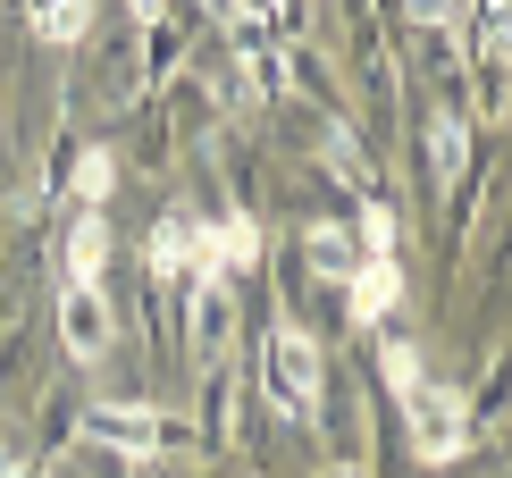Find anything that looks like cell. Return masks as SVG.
<instances>
[{
  "label": "cell",
  "instance_id": "cell-1",
  "mask_svg": "<svg viewBox=\"0 0 512 478\" xmlns=\"http://www.w3.org/2000/svg\"><path fill=\"white\" fill-rule=\"evenodd\" d=\"M387 386H395L403 420H412V445L429 453V462H454V453L471 445V411H462V395H454L445 378L420 369L412 344H387Z\"/></svg>",
  "mask_w": 512,
  "mask_h": 478
},
{
  "label": "cell",
  "instance_id": "cell-2",
  "mask_svg": "<svg viewBox=\"0 0 512 478\" xmlns=\"http://www.w3.org/2000/svg\"><path fill=\"white\" fill-rule=\"evenodd\" d=\"M261 369H269V403L277 411H319V344L294 328V319H277L269 328V344H261Z\"/></svg>",
  "mask_w": 512,
  "mask_h": 478
},
{
  "label": "cell",
  "instance_id": "cell-3",
  "mask_svg": "<svg viewBox=\"0 0 512 478\" xmlns=\"http://www.w3.org/2000/svg\"><path fill=\"white\" fill-rule=\"evenodd\" d=\"M152 269L160 277H194L202 294H227L219 269H210V227L202 219H160L152 227Z\"/></svg>",
  "mask_w": 512,
  "mask_h": 478
},
{
  "label": "cell",
  "instance_id": "cell-4",
  "mask_svg": "<svg viewBox=\"0 0 512 478\" xmlns=\"http://www.w3.org/2000/svg\"><path fill=\"white\" fill-rule=\"evenodd\" d=\"M93 437L118 445L126 462H152V453L177 445V428H168L160 411H143V403H101V411H93Z\"/></svg>",
  "mask_w": 512,
  "mask_h": 478
},
{
  "label": "cell",
  "instance_id": "cell-5",
  "mask_svg": "<svg viewBox=\"0 0 512 478\" xmlns=\"http://www.w3.org/2000/svg\"><path fill=\"white\" fill-rule=\"evenodd\" d=\"M59 336H68L76 361H101V353H110V302L68 286V302H59Z\"/></svg>",
  "mask_w": 512,
  "mask_h": 478
},
{
  "label": "cell",
  "instance_id": "cell-6",
  "mask_svg": "<svg viewBox=\"0 0 512 478\" xmlns=\"http://www.w3.org/2000/svg\"><path fill=\"white\" fill-rule=\"evenodd\" d=\"M345 302H353L361 328H378V319L403 302V269H395V260H361V269L345 277Z\"/></svg>",
  "mask_w": 512,
  "mask_h": 478
},
{
  "label": "cell",
  "instance_id": "cell-7",
  "mask_svg": "<svg viewBox=\"0 0 512 478\" xmlns=\"http://www.w3.org/2000/svg\"><path fill=\"white\" fill-rule=\"evenodd\" d=\"M101 269H110V227H101V210H84L68 227V286L101 294Z\"/></svg>",
  "mask_w": 512,
  "mask_h": 478
},
{
  "label": "cell",
  "instance_id": "cell-8",
  "mask_svg": "<svg viewBox=\"0 0 512 478\" xmlns=\"http://www.w3.org/2000/svg\"><path fill=\"white\" fill-rule=\"evenodd\" d=\"M210 269H219V286H227V277H252V269H261V227H252V219H219V227H210Z\"/></svg>",
  "mask_w": 512,
  "mask_h": 478
},
{
  "label": "cell",
  "instance_id": "cell-9",
  "mask_svg": "<svg viewBox=\"0 0 512 478\" xmlns=\"http://www.w3.org/2000/svg\"><path fill=\"white\" fill-rule=\"evenodd\" d=\"M84 17H93V0H26V26H34L42 42H76Z\"/></svg>",
  "mask_w": 512,
  "mask_h": 478
},
{
  "label": "cell",
  "instance_id": "cell-10",
  "mask_svg": "<svg viewBox=\"0 0 512 478\" xmlns=\"http://www.w3.org/2000/svg\"><path fill=\"white\" fill-rule=\"evenodd\" d=\"M110 177H118V160H110V151H84V160H76V193H84V210H101Z\"/></svg>",
  "mask_w": 512,
  "mask_h": 478
},
{
  "label": "cell",
  "instance_id": "cell-11",
  "mask_svg": "<svg viewBox=\"0 0 512 478\" xmlns=\"http://www.w3.org/2000/svg\"><path fill=\"white\" fill-rule=\"evenodd\" d=\"M345 244H353L345 227H311V260L319 269H345Z\"/></svg>",
  "mask_w": 512,
  "mask_h": 478
},
{
  "label": "cell",
  "instance_id": "cell-12",
  "mask_svg": "<svg viewBox=\"0 0 512 478\" xmlns=\"http://www.w3.org/2000/svg\"><path fill=\"white\" fill-rule=\"evenodd\" d=\"M412 17H420V26H454L462 0H412Z\"/></svg>",
  "mask_w": 512,
  "mask_h": 478
},
{
  "label": "cell",
  "instance_id": "cell-13",
  "mask_svg": "<svg viewBox=\"0 0 512 478\" xmlns=\"http://www.w3.org/2000/svg\"><path fill=\"white\" fill-rule=\"evenodd\" d=\"M437 168H462V126H454V118L437 126Z\"/></svg>",
  "mask_w": 512,
  "mask_h": 478
},
{
  "label": "cell",
  "instance_id": "cell-14",
  "mask_svg": "<svg viewBox=\"0 0 512 478\" xmlns=\"http://www.w3.org/2000/svg\"><path fill=\"white\" fill-rule=\"evenodd\" d=\"M303 17H311V0H277V34H303Z\"/></svg>",
  "mask_w": 512,
  "mask_h": 478
},
{
  "label": "cell",
  "instance_id": "cell-15",
  "mask_svg": "<svg viewBox=\"0 0 512 478\" xmlns=\"http://www.w3.org/2000/svg\"><path fill=\"white\" fill-rule=\"evenodd\" d=\"M126 9H135V17H143V26H152V17L168 9V0H126Z\"/></svg>",
  "mask_w": 512,
  "mask_h": 478
}]
</instances>
